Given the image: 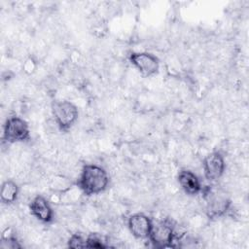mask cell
I'll return each instance as SVG.
<instances>
[{
	"instance_id": "1",
	"label": "cell",
	"mask_w": 249,
	"mask_h": 249,
	"mask_svg": "<svg viewBox=\"0 0 249 249\" xmlns=\"http://www.w3.org/2000/svg\"><path fill=\"white\" fill-rule=\"evenodd\" d=\"M77 184L85 195H98L107 189L109 185V176L102 166L89 163L84 165L82 168Z\"/></svg>"
},
{
	"instance_id": "2",
	"label": "cell",
	"mask_w": 249,
	"mask_h": 249,
	"mask_svg": "<svg viewBox=\"0 0 249 249\" xmlns=\"http://www.w3.org/2000/svg\"><path fill=\"white\" fill-rule=\"evenodd\" d=\"M52 114L61 130L69 129L78 120L79 112L75 104L68 100H55L52 103Z\"/></svg>"
},
{
	"instance_id": "3",
	"label": "cell",
	"mask_w": 249,
	"mask_h": 249,
	"mask_svg": "<svg viewBox=\"0 0 249 249\" xmlns=\"http://www.w3.org/2000/svg\"><path fill=\"white\" fill-rule=\"evenodd\" d=\"M30 138L27 122L18 116L8 118L3 126V140L7 143H18Z\"/></svg>"
},
{
	"instance_id": "4",
	"label": "cell",
	"mask_w": 249,
	"mask_h": 249,
	"mask_svg": "<svg viewBox=\"0 0 249 249\" xmlns=\"http://www.w3.org/2000/svg\"><path fill=\"white\" fill-rule=\"evenodd\" d=\"M175 237L176 233L174 226H172L171 222L168 220H162L155 224L153 223V227L148 239L154 247L164 248L170 247L174 242Z\"/></svg>"
},
{
	"instance_id": "5",
	"label": "cell",
	"mask_w": 249,
	"mask_h": 249,
	"mask_svg": "<svg viewBox=\"0 0 249 249\" xmlns=\"http://www.w3.org/2000/svg\"><path fill=\"white\" fill-rule=\"evenodd\" d=\"M130 63L145 77H150L159 72V58L147 52H137L129 54Z\"/></svg>"
},
{
	"instance_id": "6",
	"label": "cell",
	"mask_w": 249,
	"mask_h": 249,
	"mask_svg": "<svg viewBox=\"0 0 249 249\" xmlns=\"http://www.w3.org/2000/svg\"><path fill=\"white\" fill-rule=\"evenodd\" d=\"M204 177L210 182L218 181L224 174L226 163L224 157L219 152H211L205 156L202 162Z\"/></svg>"
},
{
	"instance_id": "7",
	"label": "cell",
	"mask_w": 249,
	"mask_h": 249,
	"mask_svg": "<svg viewBox=\"0 0 249 249\" xmlns=\"http://www.w3.org/2000/svg\"><path fill=\"white\" fill-rule=\"evenodd\" d=\"M127 227L135 238L145 239L149 237L153 222L146 214L138 212L129 216L127 220Z\"/></svg>"
},
{
	"instance_id": "8",
	"label": "cell",
	"mask_w": 249,
	"mask_h": 249,
	"mask_svg": "<svg viewBox=\"0 0 249 249\" xmlns=\"http://www.w3.org/2000/svg\"><path fill=\"white\" fill-rule=\"evenodd\" d=\"M205 196L207 197L206 213L210 219L219 218L226 214L231 206V200L225 195L209 191V193H205Z\"/></svg>"
},
{
	"instance_id": "9",
	"label": "cell",
	"mask_w": 249,
	"mask_h": 249,
	"mask_svg": "<svg viewBox=\"0 0 249 249\" xmlns=\"http://www.w3.org/2000/svg\"><path fill=\"white\" fill-rule=\"evenodd\" d=\"M29 209L31 214L43 224H49L53 220V210L48 199L43 196H36L31 200Z\"/></svg>"
},
{
	"instance_id": "10",
	"label": "cell",
	"mask_w": 249,
	"mask_h": 249,
	"mask_svg": "<svg viewBox=\"0 0 249 249\" xmlns=\"http://www.w3.org/2000/svg\"><path fill=\"white\" fill-rule=\"evenodd\" d=\"M177 181L181 189L190 196H196L202 191V185L199 178L191 170L183 169L177 175Z\"/></svg>"
},
{
	"instance_id": "11",
	"label": "cell",
	"mask_w": 249,
	"mask_h": 249,
	"mask_svg": "<svg viewBox=\"0 0 249 249\" xmlns=\"http://www.w3.org/2000/svg\"><path fill=\"white\" fill-rule=\"evenodd\" d=\"M18 196V186L13 180H6L1 186L0 197L4 204L14 203Z\"/></svg>"
},
{
	"instance_id": "12",
	"label": "cell",
	"mask_w": 249,
	"mask_h": 249,
	"mask_svg": "<svg viewBox=\"0 0 249 249\" xmlns=\"http://www.w3.org/2000/svg\"><path fill=\"white\" fill-rule=\"evenodd\" d=\"M87 241V248H106L108 245L105 244V240L103 237L96 233L91 232L86 237Z\"/></svg>"
},
{
	"instance_id": "13",
	"label": "cell",
	"mask_w": 249,
	"mask_h": 249,
	"mask_svg": "<svg viewBox=\"0 0 249 249\" xmlns=\"http://www.w3.org/2000/svg\"><path fill=\"white\" fill-rule=\"evenodd\" d=\"M0 247L3 249H16V248H20L21 245L18 243V239L16 236L12 235V234H6L5 232H3L2 237H1V242H0Z\"/></svg>"
},
{
	"instance_id": "14",
	"label": "cell",
	"mask_w": 249,
	"mask_h": 249,
	"mask_svg": "<svg viewBox=\"0 0 249 249\" xmlns=\"http://www.w3.org/2000/svg\"><path fill=\"white\" fill-rule=\"evenodd\" d=\"M67 245L70 248H87L86 237H84L80 233H73L69 237Z\"/></svg>"
}]
</instances>
